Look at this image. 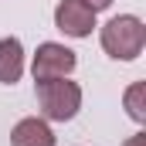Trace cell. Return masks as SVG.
Masks as SVG:
<instances>
[{
    "label": "cell",
    "mask_w": 146,
    "mask_h": 146,
    "mask_svg": "<svg viewBox=\"0 0 146 146\" xmlns=\"http://www.w3.org/2000/svg\"><path fill=\"white\" fill-rule=\"evenodd\" d=\"M102 51L115 61H136L146 48V24L136 14H119L102 27Z\"/></svg>",
    "instance_id": "6da1fadb"
},
{
    "label": "cell",
    "mask_w": 146,
    "mask_h": 146,
    "mask_svg": "<svg viewBox=\"0 0 146 146\" xmlns=\"http://www.w3.org/2000/svg\"><path fill=\"white\" fill-rule=\"evenodd\" d=\"M37 106L48 122H68L82 109V85L72 78H48L37 82Z\"/></svg>",
    "instance_id": "7a4b0ae2"
},
{
    "label": "cell",
    "mask_w": 146,
    "mask_h": 146,
    "mask_svg": "<svg viewBox=\"0 0 146 146\" xmlns=\"http://www.w3.org/2000/svg\"><path fill=\"white\" fill-rule=\"evenodd\" d=\"M78 65L72 48L58 44V41H44L37 44L34 61H31V72H34V82H48V78H68Z\"/></svg>",
    "instance_id": "3957f363"
},
{
    "label": "cell",
    "mask_w": 146,
    "mask_h": 146,
    "mask_svg": "<svg viewBox=\"0 0 146 146\" xmlns=\"http://www.w3.org/2000/svg\"><path fill=\"white\" fill-rule=\"evenodd\" d=\"M54 27L68 37H88L95 27V14L82 0H61L54 7Z\"/></svg>",
    "instance_id": "277c9868"
},
{
    "label": "cell",
    "mask_w": 146,
    "mask_h": 146,
    "mask_svg": "<svg viewBox=\"0 0 146 146\" xmlns=\"http://www.w3.org/2000/svg\"><path fill=\"white\" fill-rule=\"evenodd\" d=\"M10 146H54V133H51L48 119L27 115L10 129Z\"/></svg>",
    "instance_id": "5b68a950"
},
{
    "label": "cell",
    "mask_w": 146,
    "mask_h": 146,
    "mask_svg": "<svg viewBox=\"0 0 146 146\" xmlns=\"http://www.w3.org/2000/svg\"><path fill=\"white\" fill-rule=\"evenodd\" d=\"M24 75V44L21 37H0V82L14 85Z\"/></svg>",
    "instance_id": "8992f818"
},
{
    "label": "cell",
    "mask_w": 146,
    "mask_h": 146,
    "mask_svg": "<svg viewBox=\"0 0 146 146\" xmlns=\"http://www.w3.org/2000/svg\"><path fill=\"white\" fill-rule=\"evenodd\" d=\"M126 112H129V119L133 122H146V82H133L129 88H126Z\"/></svg>",
    "instance_id": "52a82bcc"
},
{
    "label": "cell",
    "mask_w": 146,
    "mask_h": 146,
    "mask_svg": "<svg viewBox=\"0 0 146 146\" xmlns=\"http://www.w3.org/2000/svg\"><path fill=\"white\" fill-rule=\"evenodd\" d=\"M92 14H99V10H106V7H112V0H82Z\"/></svg>",
    "instance_id": "ba28073f"
},
{
    "label": "cell",
    "mask_w": 146,
    "mask_h": 146,
    "mask_svg": "<svg viewBox=\"0 0 146 146\" xmlns=\"http://www.w3.org/2000/svg\"><path fill=\"white\" fill-rule=\"evenodd\" d=\"M126 146H146V136L139 133V136H133V139H126Z\"/></svg>",
    "instance_id": "9c48e42d"
}]
</instances>
